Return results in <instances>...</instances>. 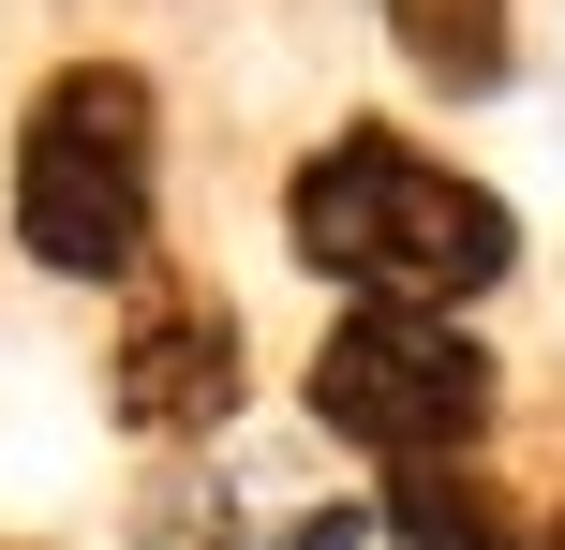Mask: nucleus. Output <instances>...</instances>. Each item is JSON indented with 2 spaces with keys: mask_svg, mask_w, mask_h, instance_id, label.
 Masks as SVG:
<instances>
[{
  "mask_svg": "<svg viewBox=\"0 0 565 550\" xmlns=\"http://www.w3.org/2000/svg\"><path fill=\"white\" fill-rule=\"evenodd\" d=\"M238 313L224 298H179L164 268L135 283V327H119V357H105V417L119 432H149V446H194V432H224L238 417Z\"/></svg>",
  "mask_w": 565,
  "mask_h": 550,
  "instance_id": "obj_4",
  "label": "nucleus"
},
{
  "mask_svg": "<svg viewBox=\"0 0 565 550\" xmlns=\"http://www.w3.org/2000/svg\"><path fill=\"white\" fill-rule=\"evenodd\" d=\"M551 550H565V536H551Z\"/></svg>",
  "mask_w": 565,
  "mask_h": 550,
  "instance_id": "obj_8",
  "label": "nucleus"
},
{
  "mask_svg": "<svg viewBox=\"0 0 565 550\" xmlns=\"http://www.w3.org/2000/svg\"><path fill=\"white\" fill-rule=\"evenodd\" d=\"M372 521H387V506H312V521L268 536V550H372Z\"/></svg>",
  "mask_w": 565,
  "mask_h": 550,
  "instance_id": "obj_7",
  "label": "nucleus"
},
{
  "mask_svg": "<svg viewBox=\"0 0 565 550\" xmlns=\"http://www.w3.org/2000/svg\"><path fill=\"white\" fill-rule=\"evenodd\" d=\"M282 238L312 283H342V313H477L521 268V208L491 179L431 164L387 119H342L298 179H282Z\"/></svg>",
  "mask_w": 565,
  "mask_h": 550,
  "instance_id": "obj_1",
  "label": "nucleus"
},
{
  "mask_svg": "<svg viewBox=\"0 0 565 550\" xmlns=\"http://www.w3.org/2000/svg\"><path fill=\"white\" fill-rule=\"evenodd\" d=\"M387 536H402V550H551V536L521 521V506L491 492L477 462H431V476H387Z\"/></svg>",
  "mask_w": 565,
  "mask_h": 550,
  "instance_id": "obj_6",
  "label": "nucleus"
},
{
  "mask_svg": "<svg viewBox=\"0 0 565 550\" xmlns=\"http://www.w3.org/2000/svg\"><path fill=\"white\" fill-rule=\"evenodd\" d=\"M372 15H387L402 75H417V89H447V105H491V89L521 75V30H507V0H372Z\"/></svg>",
  "mask_w": 565,
  "mask_h": 550,
  "instance_id": "obj_5",
  "label": "nucleus"
},
{
  "mask_svg": "<svg viewBox=\"0 0 565 550\" xmlns=\"http://www.w3.org/2000/svg\"><path fill=\"white\" fill-rule=\"evenodd\" d=\"M15 254L45 283L164 268V105L135 60H60L15 119Z\"/></svg>",
  "mask_w": 565,
  "mask_h": 550,
  "instance_id": "obj_2",
  "label": "nucleus"
},
{
  "mask_svg": "<svg viewBox=\"0 0 565 550\" xmlns=\"http://www.w3.org/2000/svg\"><path fill=\"white\" fill-rule=\"evenodd\" d=\"M491 357L461 313H342L312 343V432H342L358 462L387 476H431V462H477L491 432Z\"/></svg>",
  "mask_w": 565,
  "mask_h": 550,
  "instance_id": "obj_3",
  "label": "nucleus"
}]
</instances>
